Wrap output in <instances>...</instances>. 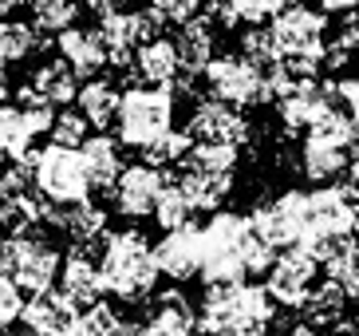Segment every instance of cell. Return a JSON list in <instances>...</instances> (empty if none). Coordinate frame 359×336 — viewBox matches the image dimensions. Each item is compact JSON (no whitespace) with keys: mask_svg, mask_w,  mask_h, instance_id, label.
Returning a JSON list of instances; mask_svg holds the SVG:
<instances>
[{"mask_svg":"<svg viewBox=\"0 0 359 336\" xmlns=\"http://www.w3.org/2000/svg\"><path fill=\"white\" fill-rule=\"evenodd\" d=\"M327 336H359V325L355 321H339V325L327 328Z\"/></svg>","mask_w":359,"mask_h":336,"instance_id":"7bdbcfd3","label":"cell"},{"mask_svg":"<svg viewBox=\"0 0 359 336\" xmlns=\"http://www.w3.org/2000/svg\"><path fill=\"white\" fill-rule=\"evenodd\" d=\"M24 167L32 170L36 190H40L52 206H79V202H87V194L95 190V182L87 174V162H83L79 150L48 143L43 150H32V155L24 158Z\"/></svg>","mask_w":359,"mask_h":336,"instance_id":"8992f818","label":"cell"},{"mask_svg":"<svg viewBox=\"0 0 359 336\" xmlns=\"http://www.w3.org/2000/svg\"><path fill=\"white\" fill-rule=\"evenodd\" d=\"M285 336H324V332H320L316 325H308V321H304V325H292Z\"/></svg>","mask_w":359,"mask_h":336,"instance_id":"ee69618b","label":"cell"},{"mask_svg":"<svg viewBox=\"0 0 359 336\" xmlns=\"http://www.w3.org/2000/svg\"><path fill=\"white\" fill-rule=\"evenodd\" d=\"M87 119L79 115V111H60V119H55V127H52V143L55 147H67V150H79L87 143Z\"/></svg>","mask_w":359,"mask_h":336,"instance_id":"d590c367","label":"cell"},{"mask_svg":"<svg viewBox=\"0 0 359 336\" xmlns=\"http://www.w3.org/2000/svg\"><path fill=\"white\" fill-rule=\"evenodd\" d=\"M174 186L182 190V198L194 206V214H217L225 198L233 190V174H205V170H194V167H182Z\"/></svg>","mask_w":359,"mask_h":336,"instance_id":"44dd1931","label":"cell"},{"mask_svg":"<svg viewBox=\"0 0 359 336\" xmlns=\"http://www.w3.org/2000/svg\"><path fill=\"white\" fill-rule=\"evenodd\" d=\"M64 269V253L55 250L43 233H24V238H8L4 253H0V273L20 285V293L40 297L55 289V277Z\"/></svg>","mask_w":359,"mask_h":336,"instance_id":"52a82bcc","label":"cell"},{"mask_svg":"<svg viewBox=\"0 0 359 336\" xmlns=\"http://www.w3.org/2000/svg\"><path fill=\"white\" fill-rule=\"evenodd\" d=\"M166 186H170L166 170L150 167V162H135V167H127L118 174V182L111 186V206H115L123 218L138 221V218H147V214H154V206H158Z\"/></svg>","mask_w":359,"mask_h":336,"instance_id":"7c38bea8","label":"cell"},{"mask_svg":"<svg viewBox=\"0 0 359 336\" xmlns=\"http://www.w3.org/2000/svg\"><path fill=\"white\" fill-rule=\"evenodd\" d=\"M182 167L205 170V174H233L237 170V147H205V143H194L190 158Z\"/></svg>","mask_w":359,"mask_h":336,"instance_id":"d6a6232c","label":"cell"},{"mask_svg":"<svg viewBox=\"0 0 359 336\" xmlns=\"http://www.w3.org/2000/svg\"><path fill=\"white\" fill-rule=\"evenodd\" d=\"M190 150H194L190 131H170L166 138H158L154 147L142 150V162H150V167L166 170V167H178V162H186V158H190Z\"/></svg>","mask_w":359,"mask_h":336,"instance_id":"4dcf8cb0","label":"cell"},{"mask_svg":"<svg viewBox=\"0 0 359 336\" xmlns=\"http://www.w3.org/2000/svg\"><path fill=\"white\" fill-rule=\"evenodd\" d=\"M348 297H351V301H359V273H355V281L348 285Z\"/></svg>","mask_w":359,"mask_h":336,"instance_id":"f6af8a7d","label":"cell"},{"mask_svg":"<svg viewBox=\"0 0 359 336\" xmlns=\"http://www.w3.org/2000/svg\"><path fill=\"white\" fill-rule=\"evenodd\" d=\"M332 91L336 84H304V87H292V91L276 103V115L285 123V135H296V131H308L316 123V115L332 103Z\"/></svg>","mask_w":359,"mask_h":336,"instance_id":"ac0fdd59","label":"cell"},{"mask_svg":"<svg viewBox=\"0 0 359 336\" xmlns=\"http://www.w3.org/2000/svg\"><path fill=\"white\" fill-rule=\"evenodd\" d=\"M79 155H83L87 162V174H91V182H95L99 190H111L118 182V174H123V150H118V143L111 135H91L79 147Z\"/></svg>","mask_w":359,"mask_h":336,"instance_id":"d4e9b609","label":"cell"},{"mask_svg":"<svg viewBox=\"0 0 359 336\" xmlns=\"http://www.w3.org/2000/svg\"><path fill=\"white\" fill-rule=\"evenodd\" d=\"M32 87L52 107H67V103H75V99H79V75L72 72V63H67L64 56L43 60L40 67L32 72Z\"/></svg>","mask_w":359,"mask_h":336,"instance_id":"603a6c76","label":"cell"},{"mask_svg":"<svg viewBox=\"0 0 359 336\" xmlns=\"http://www.w3.org/2000/svg\"><path fill=\"white\" fill-rule=\"evenodd\" d=\"M24 305H28V301H24L20 285L0 273V336H8V328L24 316Z\"/></svg>","mask_w":359,"mask_h":336,"instance_id":"8d00e7d4","label":"cell"},{"mask_svg":"<svg viewBox=\"0 0 359 336\" xmlns=\"http://www.w3.org/2000/svg\"><path fill=\"white\" fill-rule=\"evenodd\" d=\"M8 336H36V332H28V328H24V332H8Z\"/></svg>","mask_w":359,"mask_h":336,"instance_id":"f907efd6","label":"cell"},{"mask_svg":"<svg viewBox=\"0 0 359 336\" xmlns=\"http://www.w3.org/2000/svg\"><path fill=\"white\" fill-rule=\"evenodd\" d=\"M0 75H4V67H0Z\"/></svg>","mask_w":359,"mask_h":336,"instance_id":"816d5d0a","label":"cell"},{"mask_svg":"<svg viewBox=\"0 0 359 336\" xmlns=\"http://www.w3.org/2000/svg\"><path fill=\"white\" fill-rule=\"evenodd\" d=\"M79 309L67 301L64 289H48L40 297H28V305H24V328L36 336H75L79 332Z\"/></svg>","mask_w":359,"mask_h":336,"instance_id":"5bb4252c","label":"cell"},{"mask_svg":"<svg viewBox=\"0 0 359 336\" xmlns=\"http://www.w3.org/2000/svg\"><path fill=\"white\" fill-rule=\"evenodd\" d=\"M190 138L194 143H205V147H241L249 143V119L229 103H217V99H201L190 115Z\"/></svg>","mask_w":359,"mask_h":336,"instance_id":"4fadbf2b","label":"cell"},{"mask_svg":"<svg viewBox=\"0 0 359 336\" xmlns=\"http://www.w3.org/2000/svg\"><path fill=\"white\" fill-rule=\"evenodd\" d=\"M336 99H339V107L351 115V123L359 127V75L339 79V84H336Z\"/></svg>","mask_w":359,"mask_h":336,"instance_id":"ab89813d","label":"cell"},{"mask_svg":"<svg viewBox=\"0 0 359 336\" xmlns=\"http://www.w3.org/2000/svg\"><path fill=\"white\" fill-rule=\"evenodd\" d=\"M154 257H158L162 277H170V281L201 277V261H205V250H201V226H186V230L166 233V238L154 245Z\"/></svg>","mask_w":359,"mask_h":336,"instance_id":"9a60e30c","label":"cell"},{"mask_svg":"<svg viewBox=\"0 0 359 336\" xmlns=\"http://www.w3.org/2000/svg\"><path fill=\"white\" fill-rule=\"evenodd\" d=\"M154 8H158V16L166 24H178V28H186V24H194L201 16V0H150Z\"/></svg>","mask_w":359,"mask_h":336,"instance_id":"f35d334b","label":"cell"},{"mask_svg":"<svg viewBox=\"0 0 359 336\" xmlns=\"http://www.w3.org/2000/svg\"><path fill=\"white\" fill-rule=\"evenodd\" d=\"M55 52L72 63V72L79 79H91L95 72L107 67V44L99 28H67L55 36Z\"/></svg>","mask_w":359,"mask_h":336,"instance_id":"e0dca14e","label":"cell"},{"mask_svg":"<svg viewBox=\"0 0 359 336\" xmlns=\"http://www.w3.org/2000/svg\"><path fill=\"white\" fill-rule=\"evenodd\" d=\"M8 8H12L8 0H0V20H8Z\"/></svg>","mask_w":359,"mask_h":336,"instance_id":"bcb514c9","label":"cell"},{"mask_svg":"<svg viewBox=\"0 0 359 336\" xmlns=\"http://www.w3.org/2000/svg\"><path fill=\"white\" fill-rule=\"evenodd\" d=\"M351 233H355V242H359V206H355V226H351Z\"/></svg>","mask_w":359,"mask_h":336,"instance_id":"7dc6e473","label":"cell"},{"mask_svg":"<svg viewBox=\"0 0 359 336\" xmlns=\"http://www.w3.org/2000/svg\"><path fill=\"white\" fill-rule=\"evenodd\" d=\"M264 289L276 305L304 309L320 289V261H312L304 250H285L273 261V269L264 273Z\"/></svg>","mask_w":359,"mask_h":336,"instance_id":"8fae6325","label":"cell"},{"mask_svg":"<svg viewBox=\"0 0 359 336\" xmlns=\"http://www.w3.org/2000/svg\"><path fill=\"white\" fill-rule=\"evenodd\" d=\"M269 32H273L280 60H316V63H324V56H327V20H324V12L292 0V4L269 24Z\"/></svg>","mask_w":359,"mask_h":336,"instance_id":"ba28073f","label":"cell"},{"mask_svg":"<svg viewBox=\"0 0 359 336\" xmlns=\"http://www.w3.org/2000/svg\"><path fill=\"white\" fill-rule=\"evenodd\" d=\"M79 115L87 119L91 127H111L118 119V103H123V95L115 91L111 79H87L79 87Z\"/></svg>","mask_w":359,"mask_h":336,"instance_id":"484cf974","label":"cell"},{"mask_svg":"<svg viewBox=\"0 0 359 336\" xmlns=\"http://www.w3.org/2000/svg\"><path fill=\"white\" fill-rule=\"evenodd\" d=\"M213 44H217V24L210 16H198L174 36V48H178V60H182V79L205 75V67L213 63Z\"/></svg>","mask_w":359,"mask_h":336,"instance_id":"d6986e66","label":"cell"},{"mask_svg":"<svg viewBox=\"0 0 359 336\" xmlns=\"http://www.w3.org/2000/svg\"><path fill=\"white\" fill-rule=\"evenodd\" d=\"M28 190H36L32 170H28V167H20V162H8V167H0V202L20 198V194H28Z\"/></svg>","mask_w":359,"mask_h":336,"instance_id":"74e56055","label":"cell"},{"mask_svg":"<svg viewBox=\"0 0 359 336\" xmlns=\"http://www.w3.org/2000/svg\"><path fill=\"white\" fill-rule=\"evenodd\" d=\"M249 242H253V221L245 214H213L201 226V281L205 285H237L249 277Z\"/></svg>","mask_w":359,"mask_h":336,"instance_id":"3957f363","label":"cell"},{"mask_svg":"<svg viewBox=\"0 0 359 336\" xmlns=\"http://www.w3.org/2000/svg\"><path fill=\"white\" fill-rule=\"evenodd\" d=\"M52 40H40L36 24L28 20H0V67L4 63H20L36 52V48H48Z\"/></svg>","mask_w":359,"mask_h":336,"instance_id":"4316f807","label":"cell"},{"mask_svg":"<svg viewBox=\"0 0 359 336\" xmlns=\"http://www.w3.org/2000/svg\"><path fill=\"white\" fill-rule=\"evenodd\" d=\"M190 218H194V206L182 198V190L170 182V186L162 190L158 206H154V221H158L166 233H174V230H186V226H194Z\"/></svg>","mask_w":359,"mask_h":336,"instance_id":"1f68e13d","label":"cell"},{"mask_svg":"<svg viewBox=\"0 0 359 336\" xmlns=\"http://www.w3.org/2000/svg\"><path fill=\"white\" fill-rule=\"evenodd\" d=\"M241 56L249 63H257L261 72H269L273 63H280V52H276V40L269 28H245L241 32Z\"/></svg>","mask_w":359,"mask_h":336,"instance_id":"836d02e7","label":"cell"},{"mask_svg":"<svg viewBox=\"0 0 359 336\" xmlns=\"http://www.w3.org/2000/svg\"><path fill=\"white\" fill-rule=\"evenodd\" d=\"M237 24H249V28H261V20H276L280 12L292 4V0H225Z\"/></svg>","mask_w":359,"mask_h":336,"instance_id":"e575fe53","label":"cell"},{"mask_svg":"<svg viewBox=\"0 0 359 336\" xmlns=\"http://www.w3.org/2000/svg\"><path fill=\"white\" fill-rule=\"evenodd\" d=\"M60 289L67 293V301H72L79 313H87L91 305H99V301H103V277H99V261L72 245V253L64 257V269H60Z\"/></svg>","mask_w":359,"mask_h":336,"instance_id":"2e32d148","label":"cell"},{"mask_svg":"<svg viewBox=\"0 0 359 336\" xmlns=\"http://www.w3.org/2000/svg\"><path fill=\"white\" fill-rule=\"evenodd\" d=\"M351 297H348V289H344V285H336V281H324L316 289V293H312V301H308L304 305V316H308V325H339V321H344V305H348Z\"/></svg>","mask_w":359,"mask_h":336,"instance_id":"f1b7e54d","label":"cell"},{"mask_svg":"<svg viewBox=\"0 0 359 336\" xmlns=\"http://www.w3.org/2000/svg\"><path fill=\"white\" fill-rule=\"evenodd\" d=\"M205 87H210V95L217 103H229V107L269 103L264 72L257 63H249L245 56H213V63L205 67Z\"/></svg>","mask_w":359,"mask_h":336,"instance_id":"30bf717a","label":"cell"},{"mask_svg":"<svg viewBox=\"0 0 359 336\" xmlns=\"http://www.w3.org/2000/svg\"><path fill=\"white\" fill-rule=\"evenodd\" d=\"M344 190L351 194V202L359 206V158L351 162V170H348V182H344Z\"/></svg>","mask_w":359,"mask_h":336,"instance_id":"b9f144b4","label":"cell"},{"mask_svg":"<svg viewBox=\"0 0 359 336\" xmlns=\"http://www.w3.org/2000/svg\"><path fill=\"white\" fill-rule=\"evenodd\" d=\"M83 8V0H32V24L36 32H67L75 28V16Z\"/></svg>","mask_w":359,"mask_h":336,"instance_id":"f546056e","label":"cell"},{"mask_svg":"<svg viewBox=\"0 0 359 336\" xmlns=\"http://www.w3.org/2000/svg\"><path fill=\"white\" fill-rule=\"evenodd\" d=\"M123 336H138V328H135V325H130V328H127V332H123Z\"/></svg>","mask_w":359,"mask_h":336,"instance_id":"681fc988","label":"cell"},{"mask_svg":"<svg viewBox=\"0 0 359 336\" xmlns=\"http://www.w3.org/2000/svg\"><path fill=\"white\" fill-rule=\"evenodd\" d=\"M320 8L336 12V16H351V12H359V0H320Z\"/></svg>","mask_w":359,"mask_h":336,"instance_id":"60d3db41","label":"cell"},{"mask_svg":"<svg viewBox=\"0 0 359 336\" xmlns=\"http://www.w3.org/2000/svg\"><path fill=\"white\" fill-rule=\"evenodd\" d=\"M174 87H130L118 103V143L147 150L174 131Z\"/></svg>","mask_w":359,"mask_h":336,"instance_id":"5b68a950","label":"cell"},{"mask_svg":"<svg viewBox=\"0 0 359 336\" xmlns=\"http://www.w3.org/2000/svg\"><path fill=\"white\" fill-rule=\"evenodd\" d=\"M135 72H138V79H147L150 87H174L178 75H182V60H178L174 40H154V44H147V48H138Z\"/></svg>","mask_w":359,"mask_h":336,"instance_id":"7402d4cb","label":"cell"},{"mask_svg":"<svg viewBox=\"0 0 359 336\" xmlns=\"http://www.w3.org/2000/svg\"><path fill=\"white\" fill-rule=\"evenodd\" d=\"M355 226V202L344 186H324V190H312V210H308V230L300 238L296 250H304L312 261L327 265L344 245L355 238L351 233Z\"/></svg>","mask_w":359,"mask_h":336,"instance_id":"277c9868","label":"cell"},{"mask_svg":"<svg viewBox=\"0 0 359 336\" xmlns=\"http://www.w3.org/2000/svg\"><path fill=\"white\" fill-rule=\"evenodd\" d=\"M32 131H28V123H24V115L16 111V103H8L4 111H0V155L12 158V162H20L32 155Z\"/></svg>","mask_w":359,"mask_h":336,"instance_id":"83f0119b","label":"cell"},{"mask_svg":"<svg viewBox=\"0 0 359 336\" xmlns=\"http://www.w3.org/2000/svg\"><path fill=\"white\" fill-rule=\"evenodd\" d=\"M273 297L264 285H205L198 309V328L205 336H269Z\"/></svg>","mask_w":359,"mask_h":336,"instance_id":"6da1fadb","label":"cell"},{"mask_svg":"<svg viewBox=\"0 0 359 336\" xmlns=\"http://www.w3.org/2000/svg\"><path fill=\"white\" fill-rule=\"evenodd\" d=\"M43 221L55 226L60 233H67L75 245H87V242H95V238L107 233V214L99 206H91V202H79V206H52L48 202Z\"/></svg>","mask_w":359,"mask_h":336,"instance_id":"ffe728a7","label":"cell"},{"mask_svg":"<svg viewBox=\"0 0 359 336\" xmlns=\"http://www.w3.org/2000/svg\"><path fill=\"white\" fill-rule=\"evenodd\" d=\"M351 162H355V155L348 147L312 143V138H304V147H300V170H304L308 182H332L344 170H351Z\"/></svg>","mask_w":359,"mask_h":336,"instance_id":"cb8c5ba5","label":"cell"},{"mask_svg":"<svg viewBox=\"0 0 359 336\" xmlns=\"http://www.w3.org/2000/svg\"><path fill=\"white\" fill-rule=\"evenodd\" d=\"M99 277H103V293L135 305V301L154 297V285H158L162 269L142 233L118 230V233H107L103 257H99Z\"/></svg>","mask_w":359,"mask_h":336,"instance_id":"7a4b0ae2","label":"cell"},{"mask_svg":"<svg viewBox=\"0 0 359 336\" xmlns=\"http://www.w3.org/2000/svg\"><path fill=\"white\" fill-rule=\"evenodd\" d=\"M308 210H312V194L308 190H285L273 202L257 206L249 214V221H253L257 238L269 242L273 250H296L308 230Z\"/></svg>","mask_w":359,"mask_h":336,"instance_id":"9c48e42d","label":"cell"},{"mask_svg":"<svg viewBox=\"0 0 359 336\" xmlns=\"http://www.w3.org/2000/svg\"><path fill=\"white\" fill-rule=\"evenodd\" d=\"M4 245H8V233L0 230V253H4Z\"/></svg>","mask_w":359,"mask_h":336,"instance_id":"c3c4849f","label":"cell"}]
</instances>
